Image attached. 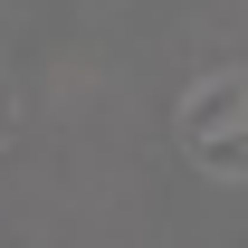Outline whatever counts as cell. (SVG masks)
<instances>
[{"mask_svg":"<svg viewBox=\"0 0 248 248\" xmlns=\"http://www.w3.org/2000/svg\"><path fill=\"white\" fill-rule=\"evenodd\" d=\"M10 134H19V105H10V95H0V143H10Z\"/></svg>","mask_w":248,"mask_h":248,"instance_id":"cell-3","label":"cell"},{"mask_svg":"<svg viewBox=\"0 0 248 248\" xmlns=\"http://www.w3.org/2000/svg\"><path fill=\"white\" fill-rule=\"evenodd\" d=\"M219 134H248V67H219L182 95V153H201Z\"/></svg>","mask_w":248,"mask_h":248,"instance_id":"cell-1","label":"cell"},{"mask_svg":"<svg viewBox=\"0 0 248 248\" xmlns=\"http://www.w3.org/2000/svg\"><path fill=\"white\" fill-rule=\"evenodd\" d=\"M201 172H219V182H248V134H219V143H201Z\"/></svg>","mask_w":248,"mask_h":248,"instance_id":"cell-2","label":"cell"}]
</instances>
